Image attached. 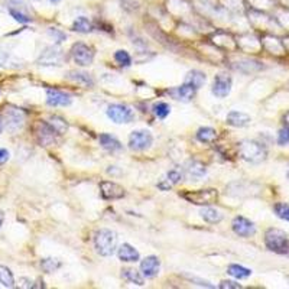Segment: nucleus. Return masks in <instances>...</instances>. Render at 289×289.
Returning a JSON list of instances; mask_svg holds the SVG:
<instances>
[{"mask_svg":"<svg viewBox=\"0 0 289 289\" xmlns=\"http://www.w3.org/2000/svg\"><path fill=\"white\" fill-rule=\"evenodd\" d=\"M117 242H119L117 233L109 229H101L94 236V248L97 253L104 257H109L115 253L117 249Z\"/></svg>","mask_w":289,"mask_h":289,"instance_id":"nucleus-1","label":"nucleus"},{"mask_svg":"<svg viewBox=\"0 0 289 289\" xmlns=\"http://www.w3.org/2000/svg\"><path fill=\"white\" fill-rule=\"evenodd\" d=\"M265 245L270 251L276 254L289 256V237L285 231L279 229H269L265 234Z\"/></svg>","mask_w":289,"mask_h":289,"instance_id":"nucleus-2","label":"nucleus"},{"mask_svg":"<svg viewBox=\"0 0 289 289\" xmlns=\"http://www.w3.org/2000/svg\"><path fill=\"white\" fill-rule=\"evenodd\" d=\"M239 155L246 162L260 164L266 159V149L254 140H243L239 143Z\"/></svg>","mask_w":289,"mask_h":289,"instance_id":"nucleus-3","label":"nucleus"},{"mask_svg":"<svg viewBox=\"0 0 289 289\" xmlns=\"http://www.w3.org/2000/svg\"><path fill=\"white\" fill-rule=\"evenodd\" d=\"M1 122H3V129H6L10 133H18L25 124V115L20 109L7 107L1 117Z\"/></svg>","mask_w":289,"mask_h":289,"instance_id":"nucleus-4","label":"nucleus"},{"mask_svg":"<svg viewBox=\"0 0 289 289\" xmlns=\"http://www.w3.org/2000/svg\"><path fill=\"white\" fill-rule=\"evenodd\" d=\"M181 197L195 206H211L212 203L217 201L218 193L214 188H207V190H198V191H185L181 194Z\"/></svg>","mask_w":289,"mask_h":289,"instance_id":"nucleus-5","label":"nucleus"},{"mask_svg":"<svg viewBox=\"0 0 289 289\" xmlns=\"http://www.w3.org/2000/svg\"><path fill=\"white\" fill-rule=\"evenodd\" d=\"M107 116L112 122H115L117 124H123V123H130L135 120V112L126 106V104H110L107 107Z\"/></svg>","mask_w":289,"mask_h":289,"instance_id":"nucleus-6","label":"nucleus"},{"mask_svg":"<svg viewBox=\"0 0 289 289\" xmlns=\"http://www.w3.org/2000/svg\"><path fill=\"white\" fill-rule=\"evenodd\" d=\"M152 143H154V136L149 130H133L129 136V148L136 152L149 149Z\"/></svg>","mask_w":289,"mask_h":289,"instance_id":"nucleus-7","label":"nucleus"},{"mask_svg":"<svg viewBox=\"0 0 289 289\" xmlns=\"http://www.w3.org/2000/svg\"><path fill=\"white\" fill-rule=\"evenodd\" d=\"M71 57L74 59V62L81 67H87L93 64L94 59V51L91 46L83 43V42H77L73 45L71 48Z\"/></svg>","mask_w":289,"mask_h":289,"instance_id":"nucleus-8","label":"nucleus"},{"mask_svg":"<svg viewBox=\"0 0 289 289\" xmlns=\"http://www.w3.org/2000/svg\"><path fill=\"white\" fill-rule=\"evenodd\" d=\"M231 84H233V81H231L230 76L223 74V73L221 74H217L214 77L211 93L215 97H218V98H224V97H227L230 94Z\"/></svg>","mask_w":289,"mask_h":289,"instance_id":"nucleus-9","label":"nucleus"},{"mask_svg":"<svg viewBox=\"0 0 289 289\" xmlns=\"http://www.w3.org/2000/svg\"><path fill=\"white\" fill-rule=\"evenodd\" d=\"M231 229L240 237H250L256 233V226L251 223L249 218H246L243 215L234 217V220L231 223Z\"/></svg>","mask_w":289,"mask_h":289,"instance_id":"nucleus-10","label":"nucleus"},{"mask_svg":"<svg viewBox=\"0 0 289 289\" xmlns=\"http://www.w3.org/2000/svg\"><path fill=\"white\" fill-rule=\"evenodd\" d=\"M100 193L104 200H120L126 194L124 188L113 181H101L100 182Z\"/></svg>","mask_w":289,"mask_h":289,"instance_id":"nucleus-11","label":"nucleus"},{"mask_svg":"<svg viewBox=\"0 0 289 289\" xmlns=\"http://www.w3.org/2000/svg\"><path fill=\"white\" fill-rule=\"evenodd\" d=\"M182 171L181 169H178V168H173L171 171H168V172L165 173L159 181H158V184H156V187L161 190V191H168V190H171L173 188L178 182H181V179H182Z\"/></svg>","mask_w":289,"mask_h":289,"instance_id":"nucleus-12","label":"nucleus"},{"mask_svg":"<svg viewBox=\"0 0 289 289\" xmlns=\"http://www.w3.org/2000/svg\"><path fill=\"white\" fill-rule=\"evenodd\" d=\"M46 103L52 107H57V106H70L73 103V97L61 90L57 88H48L46 90Z\"/></svg>","mask_w":289,"mask_h":289,"instance_id":"nucleus-13","label":"nucleus"},{"mask_svg":"<svg viewBox=\"0 0 289 289\" xmlns=\"http://www.w3.org/2000/svg\"><path fill=\"white\" fill-rule=\"evenodd\" d=\"M140 270L145 278L152 279L155 276H158L161 270V260L156 256H148L140 262Z\"/></svg>","mask_w":289,"mask_h":289,"instance_id":"nucleus-14","label":"nucleus"},{"mask_svg":"<svg viewBox=\"0 0 289 289\" xmlns=\"http://www.w3.org/2000/svg\"><path fill=\"white\" fill-rule=\"evenodd\" d=\"M62 52L55 46H48L38 58L39 65H61Z\"/></svg>","mask_w":289,"mask_h":289,"instance_id":"nucleus-15","label":"nucleus"},{"mask_svg":"<svg viewBox=\"0 0 289 289\" xmlns=\"http://www.w3.org/2000/svg\"><path fill=\"white\" fill-rule=\"evenodd\" d=\"M58 133L46 123H39L38 129H37V137H38V142L42 146H49L55 142V136Z\"/></svg>","mask_w":289,"mask_h":289,"instance_id":"nucleus-16","label":"nucleus"},{"mask_svg":"<svg viewBox=\"0 0 289 289\" xmlns=\"http://www.w3.org/2000/svg\"><path fill=\"white\" fill-rule=\"evenodd\" d=\"M195 91H197V90L194 88L193 85L184 83L182 85L175 87V88L171 90L169 93L172 94L173 98H176V100H179V101H182V103H190L194 98V96H195Z\"/></svg>","mask_w":289,"mask_h":289,"instance_id":"nucleus-17","label":"nucleus"},{"mask_svg":"<svg viewBox=\"0 0 289 289\" xmlns=\"http://www.w3.org/2000/svg\"><path fill=\"white\" fill-rule=\"evenodd\" d=\"M117 256L122 262H127V263H133L140 259L139 251L129 243H123L119 249H117Z\"/></svg>","mask_w":289,"mask_h":289,"instance_id":"nucleus-18","label":"nucleus"},{"mask_svg":"<svg viewBox=\"0 0 289 289\" xmlns=\"http://www.w3.org/2000/svg\"><path fill=\"white\" fill-rule=\"evenodd\" d=\"M251 119L250 116L243 113V112H236L233 110L227 115V123L233 127H246L250 124Z\"/></svg>","mask_w":289,"mask_h":289,"instance_id":"nucleus-19","label":"nucleus"},{"mask_svg":"<svg viewBox=\"0 0 289 289\" xmlns=\"http://www.w3.org/2000/svg\"><path fill=\"white\" fill-rule=\"evenodd\" d=\"M98 140H100L101 148L109 151V152H117V151H122V148H123V145L116 139L115 136L109 135V133H101Z\"/></svg>","mask_w":289,"mask_h":289,"instance_id":"nucleus-20","label":"nucleus"},{"mask_svg":"<svg viewBox=\"0 0 289 289\" xmlns=\"http://www.w3.org/2000/svg\"><path fill=\"white\" fill-rule=\"evenodd\" d=\"M185 171H187V175H188L191 179H195V181L201 179V178L206 176V173H207L206 166H204L201 162H198V161H190V162L187 164V166H185Z\"/></svg>","mask_w":289,"mask_h":289,"instance_id":"nucleus-21","label":"nucleus"},{"mask_svg":"<svg viewBox=\"0 0 289 289\" xmlns=\"http://www.w3.org/2000/svg\"><path fill=\"white\" fill-rule=\"evenodd\" d=\"M206 80H207V77H206L204 73H201V71H198V70H193V71H190V73L187 74L184 83L193 85L195 90H198V88H201V87L206 84Z\"/></svg>","mask_w":289,"mask_h":289,"instance_id":"nucleus-22","label":"nucleus"},{"mask_svg":"<svg viewBox=\"0 0 289 289\" xmlns=\"http://www.w3.org/2000/svg\"><path fill=\"white\" fill-rule=\"evenodd\" d=\"M200 214H201V217H203L207 223H210V224L220 223V221L223 220V214L218 211V210L210 207V206H204V208L200 211Z\"/></svg>","mask_w":289,"mask_h":289,"instance_id":"nucleus-23","label":"nucleus"},{"mask_svg":"<svg viewBox=\"0 0 289 289\" xmlns=\"http://www.w3.org/2000/svg\"><path fill=\"white\" fill-rule=\"evenodd\" d=\"M68 80H73L76 83H80L85 87H91L94 84V80L91 78V76L88 73H81V71H70L67 74Z\"/></svg>","mask_w":289,"mask_h":289,"instance_id":"nucleus-24","label":"nucleus"},{"mask_svg":"<svg viewBox=\"0 0 289 289\" xmlns=\"http://www.w3.org/2000/svg\"><path fill=\"white\" fill-rule=\"evenodd\" d=\"M195 136L201 143H212V142H215L218 135H217V130L212 127H201V129H198Z\"/></svg>","mask_w":289,"mask_h":289,"instance_id":"nucleus-25","label":"nucleus"},{"mask_svg":"<svg viewBox=\"0 0 289 289\" xmlns=\"http://www.w3.org/2000/svg\"><path fill=\"white\" fill-rule=\"evenodd\" d=\"M0 285L4 288H13L15 287V276L12 270L7 266L0 265Z\"/></svg>","mask_w":289,"mask_h":289,"instance_id":"nucleus-26","label":"nucleus"},{"mask_svg":"<svg viewBox=\"0 0 289 289\" xmlns=\"http://www.w3.org/2000/svg\"><path fill=\"white\" fill-rule=\"evenodd\" d=\"M123 273V276H124V279H127L130 284H135L137 287H143L145 285V276L140 273V272H137L136 269H124L122 270Z\"/></svg>","mask_w":289,"mask_h":289,"instance_id":"nucleus-27","label":"nucleus"},{"mask_svg":"<svg viewBox=\"0 0 289 289\" xmlns=\"http://www.w3.org/2000/svg\"><path fill=\"white\" fill-rule=\"evenodd\" d=\"M227 273L236 279H246L251 275V269H248L242 265H230L227 268Z\"/></svg>","mask_w":289,"mask_h":289,"instance_id":"nucleus-28","label":"nucleus"},{"mask_svg":"<svg viewBox=\"0 0 289 289\" xmlns=\"http://www.w3.org/2000/svg\"><path fill=\"white\" fill-rule=\"evenodd\" d=\"M73 29H74L76 32H80V34H90V32L93 31V25H91V22L87 19V18L80 16V18H77V19L74 20Z\"/></svg>","mask_w":289,"mask_h":289,"instance_id":"nucleus-29","label":"nucleus"},{"mask_svg":"<svg viewBox=\"0 0 289 289\" xmlns=\"http://www.w3.org/2000/svg\"><path fill=\"white\" fill-rule=\"evenodd\" d=\"M41 268L46 273H52V272H57L61 268V262L58 259H54V257H46V259L41 260Z\"/></svg>","mask_w":289,"mask_h":289,"instance_id":"nucleus-30","label":"nucleus"},{"mask_svg":"<svg viewBox=\"0 0 289 289\" xmlns=\"http://www.w3.org/2000/svg\"><path fill=\"white\" fill-rule=\"evenodd\" d=\"M48 124L57 132L58 135H61V133H64L67 129H68V124L65 123V120L64 119H61V117H51L49 119V122H48Z\"/></svg>","mask_w":289,"mask_h":289,"instance_id":"nucleus-31","label":"nucleus"},{"mask_svg":"<svg viewBox=\"0 0 289 289\" xmlns=\"http://www.w3.org/2000/svg\"><path fill=\"white\" fill-rule=\"evenodd\" d=\"M152 110H154V115L156 116V117H159V119H165L166 116L169 115L171 107H169V104H168V103L159 101V103L154 104Z\"/></svg>","mask_w":289,"mask_h":289,"instance_id":"nucleus-32","label":"nucleus"},{"mask_svg":"<svg viewBox=\"0 0 289 289\" xmlns=\"http://www.w3.org/2000/svg\"><path fill=\"white\" fill-rule=\"evenodd\" d=\"M115 59L116 62H117L119 65H122V67H129V65L132 64V58L129 55V52H127V51H123V49L116 51Z\"/></svg>","mask_w":289,"mask_h":289,"instance_id":"nucleus-33","label":"nucleus"},{"mask_svg":"<svg viewBox=\"0 0 289 289\" xmlns=\"http://www.w3.org/2000/svg\"><path fill=\"white\" fill-rule=\"evenodd\" d=\"M273 210H275V214H276L279 218H282V220H285V221H289V204L278 203V204L273 207Z\"/></svg>","mask_w":289,"mask_h":289,"instance_id":"nucleus-34","label":"nucleus"},{"mask_svg":"<svg viewBox=\"0 0 289 289\" xmlns=\"http://www.w3.org/2000/svg\"><path fill=\"white\" fill-rule=\"evenodd\" d=\"M9 13H10V16L13 18L15 20H18L20 23H29L31 22V18L28 16V15H25V13H22L19 10H16V9H13V7H10L9 9Z\"/></svg>","mask_w":289,"mask_h":289,"instance_id":"nucleus-35","label":"nucleus"},{"mask_svg":"<svg viewBox=\"0 0 289 289\" xmlns=\"http://www.w3.org/2000/svg\"><path fill=\"white\" fill-rule=\"evenodd\" d=\"M278 143L282 145V146L289 145V126L279 130V133H278Z\"/></svg>","mask_w":289,"mask_h":289,"instance_id":"nucleus-36","label":"nucleus"},{"mask_svg":"<svg viewBox=\"0 0 289 289\" xmlns=\"http://www.w3.org/2000/svg\"><path fill=\"white\" fill-rule=\"evenodd\" d=\"M218 288L220 289H240L242 288V285H240V284H237V282H234V281H223V282L218 285Z\"/></svg>","mask_w":289,"mask_h":289,"instance_id":"nucleus-37","label":"nucleus"},{"mask_svg":"<svg viewBox=\"0 0 289 289\" xmlns=\"http://www.w3.org/2000/svg\"><path fill=\"white\" fill-rule=\"evenodd\" d=\"M9 158H10L9 151H7V149H3V148H0V165L6 164V162L9 161Z\"/></svg>","mask_w":289,"mask_h":289,"instance_id":"nucleus-38","label":"nucleus"},{"mask_svg":"<svg viewBox=\"0 0 289 289\" xmlns=\"http://www.w3.org/2000/svg\"><path fill=\"white\" fill-rule=\"evenodd\" d=\"M49 34H51L52 37H58V42H61L62 39L67 38V37H65L64 34H61V32H59L58 29H54V28H52V29H49Z\"/></svg>","mask_w":289,"mask_h":289,"instance_id":"nucleus-39","label":"nucleus"},{"mask_svg":"<svg viewBox=\"0 0 289 289\" xmlns=\"http://www.w3.org/2000/svg\"><path fill=\"white\" fill-rule=\"evenodd\" d=\"M3 220H4V214H3V211H0V226L3 224Z\"/></svg>","mask_w":289,"mask_h":289,"instance_id":"nucleus-40","label":"nucleus"},{"mask_svg":"<svg viewBox=\"0 0 289 289\" xmlns=\"http://www.w3.org/2000/svg\"><path fill=\"white\" fill-rule=\"evenodd\" d=\"M1 130H3V122H1V116H0V133H1Z\"/></svg>","mask_w":289,"mask_h":289,"instance_id":"nucleus-41","label":"nucleus"},{"mask_svg":"<svg viewBox=\"0 0 289 289\" xmlns=\"http://www.w3.org/2000/svg\"><path fill=\"white\" fill-rule=\"evenodd\" d=\"M285 120H287V123H288V126H289V113L287 115V117H285Z\"/></svg>","mask_w":289,"mask_h":289,"instance_id":"nucleus-42","label":"nucleus"},{"mask_svg":"<svg viewBox=\"0 0 289 289\" xmlns=\"http://www.w3.org/2000/svg\"><path fill=\"white\" fill-rule=\"evenodd\" d=\"M52 3H58V1H61V0H51Z\"/></svg>","mask_w":289,"mask_h":289,"instance_id":"nucleus-43","label":"nucleus"},{"mask_svg":"<svg viewBox=\"0 0 289 289\" xmlns=\"http://www.w3.org/2000/svg\"><path fill=\"white\" fill-rule=\"evenodd\" d=\"M287 176H288V179H289V168H288V172H287Z\"/></svg>","mask_w":289,"mask_h":289,"instance_id":"nucleus-44","label":"nucleus"}]
</instances>
